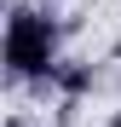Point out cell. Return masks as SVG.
Wrapping results in <instances>:
<instances>
[{
	"label": "cell",
	"mask_w": 121,
	"mask_h": 127,
	"mask_svg": "<svg viewBox=\"0 0 121 127\" xmlns=\"http://www.w3.org/2000/svg\"><path fill=\"white\" fill-rule=\"evenodd\" d=\"M6 69L17 81L58 69V35H52V23L40 12H12V23H6Z\"/></svg>",
	"instance_id": "6da1fadb"
},
{
	"label": "cell",
	"mask_w": 121,
	"mask_h": 127,
	"mask_svg": "<svg viewBox=\"0 0 121 127\" xmlns=\"http://www.w3.org/2000/svg\"><path fill=\"white\" fill-rule=\"evenodd\" d=\"M115 127H121V116H115Z\"/></svg>",
	"instance_id": "3957f363"
},
{
	"label": "cell",
	"mask_w": 121,
	"mask_h": 127,
	"mask_svg": "<svg viewBox=\"0 0 121 127\" xmlns=\"http://www.w3.org/2000/svg\"><path fill=\"white\" fill-rule=\"evenodd\" d=\"M115 58H121V40H115Z\"/></svg>",
	"instance_id": "7a4b0ae2"
}]
</instances>
